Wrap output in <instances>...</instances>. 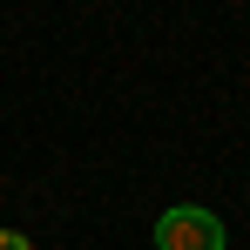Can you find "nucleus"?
I'll return each mask as SVG.
<instances>
[{
	"label": "nucleus",
	"mask_w": 250,
	"mask_h": 250,
	"mask_svg": "<svg viewBox=\"0 0 250 250\" xmlns=\"http://www.w3.org/2000/svg\"><path fill=\"white\" fill-rule=\"evenodd\" d=\"M156 250H223V216L203 203H176L156 216Z\"/></svg>",
	"instance_id": "nucleus-1"
}]
</instances>
